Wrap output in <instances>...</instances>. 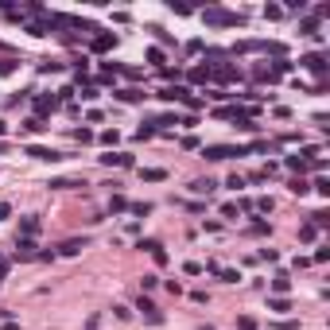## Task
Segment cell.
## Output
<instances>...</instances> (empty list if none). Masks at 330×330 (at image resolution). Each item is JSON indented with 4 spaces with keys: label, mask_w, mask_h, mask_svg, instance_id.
Returning <instances> with one entry per match:
<instances>
[{
    "label": "cell",
    "mask_w": 330,
    "mask_h": 330,
    "mask_svg": "<svg viewBox=\"0 0 330 330\" xmlns=\"http://www.w3.org/2000/svg\"><path fill=\"white\" fill-rule=\"evenodd\" d=\"M229 156H245V148H206V160H229Z\"/></svg>",
    "instance_id": "obj_1"
},
{
    "label": "cell",
    "mask_w": 330,
    "mask_h": 330,
    "mask_svg": "<svg viewBox=\"0 0 330 330\" xmlns=\"http://www.w3.org/2000/svg\"><path fill=\"white\" fill-rule=\"evenodd\" d=\"M144 179H148V183H160V179H167V171H160V167H152V171H144Z\"/></svg>",
    "instance_id": "obj_5"
},
{
    "label": "cell",
    "mask_w": 330,
    "mask_h": 330,
    "mask_svg": "<svg viewBox=\"0 0 330 330\" xmlns=\"http://www.w3.org/2000/svg\"><path fill=\"white\" fill-rule=\"evenodd\" d=\"M303 66H311L315 74H323V70H327V62H323V55H311V58H303Z\"/></svg>",
    "instance_id": "obj_3"
},
{
    "label": "cell",
    "mask_w": 330,
    "mask_h": 330,
    "mask_svg": "<svg viewBox=\"0 0 330 330\" xmlns=\"http://www.w3.org/2000/svg\"><path fill=\"white\" fill-rule=\"evenodd\" d=\"M4 128H8V124H4V120H0V132H4Z\"/></svg>",
    "instance_id": "obj_6"
},
{
    "label": "cell",
    "mask_w": 330,
    "mask_h": 330,
    "mask_svg": "<svg viewBox=\"0 0 330 330\" xmlns=\"http://www.w3.org/2000/svg\"><path fill=\"white\" fill-rule=\"evenodd\" d=\"M190 190H194V194H210V190H214V183H210V179H194V183H190Z\"/></svg>",
    "instance_id": "obj_2"
},
{
    "label": "cell",
    "mask_w": 330,
    "mask_h": 330,
    "mask_svg": "<svg viewBox=\"0 0 330 330\" xmlns=\"http://www.w3.org/2000/svg\"><path fill=\"white\" fill-rule=\"evenodd\" d=\"M82 249H86V241H66V245H62L66 257H74V253H82Z\"/></svg>",
    "instance_id": "obj_4"
}]
</instances>
